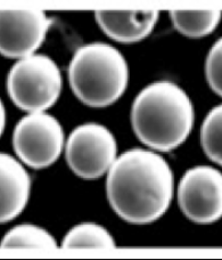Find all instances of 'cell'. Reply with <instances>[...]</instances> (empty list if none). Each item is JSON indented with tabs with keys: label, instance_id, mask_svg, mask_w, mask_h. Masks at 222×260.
<instances>
[{
	"label": "cell",
	"instance_id": "6da1fadb",
	"mask_svg": "<svg viewBox=\"0 0 222 260\" xmlns=\"http://www.w3.org/2000/svg\"><path fill=\"white\" fill-rule=\"evenodd\" d=\"M174 177L164 157L144 148L122 153L110 166L106 191L118 215L131 224H150L168 210Z\"/></svg>",
	"mask_w": 222,
	"mask_h": 260
},
{
	"label": "cell",
	"instance_id": "7a4b0ae2",
	"mask_svg": "<svg viewBox=\"0 0 222 260\" xmlns=\"http://www.w3.org/2000/svg\"><path fill=\"white\" fill-rule=\"evenodd\" d=\"M131 123L141 143L156 151L170 152L181 145L192 132L193 103L173 82L151 83L133 102Z\"/></svg>",
	"mask_w": 222,
	"mask_h": 260
},
{
	"label": "cell",
	"instance_id": "3957f363",
	"mask_svg": "<svg viewBox=\"0 0 222 260\" xmlns=\"http://www.w3.org/2000/svg\"><path fill=\"white\" fill-rule=\"evenodd\" d=\"M72 90L83 104L105 108L126 91L129 68L126 58L113 46L95 43L81 46L68 67Z\"/></svg>",
	"mask_w": 222,
	"mask_h": 260
},
{
	"label": "cell",
	"instance_id": "277c9868",
	"mask_svg": "<svg viewBox=\"0 0 222 260\" xmlns=\"http://www.w3.org/2000/svg\"><path fill=\"white\" fill-rule=\"evenodd\" d=\"M7 90L18 109L43 112L52 108L61 95V71L46 55H31L13 65L7 78Z\"/></svg>",
	"mask_w": 222,
	"mask_h": 260
},
{
	"label": "cell",
	"instance_id": "5b68a950",
	"mask_svg": "<svg viewBox=\"0 0 222 260\" xmlns=\"http://www.w3.org/2000/svg\"><path fill=\"white\" fill-rule=\"evenodd\" d=\"M13 146L21 161L31 168H47L61 155L64 130L53 115L31 113L16 124Z\"/></svg>",
	"mask_w": 222,
	"mask_h": 260
},
{
	"label": "cell",
	"instance_id": "8992f818",
	"mask_svg": "<svg viewBox=\"0 0 222 260\" xmlns=\"http://www.w3.org/2000/svg\"><path fill=\"white\" fill-rule=\"evenodd\" d=\"M117 141L109 130L98 123L77 127L67 139L65 156L67 165L83 179L103 176L117 157Z\"/></svg>",
	"mask_w": 222,
	"mask_h": 260
},
{
	"label": "cell",
	"instance_id": "52a82bcc",
	"mask_svg": "<svg viewBox=\"0 0 222 260\" xmlns=\"http://www.w3.org/2000/svg\"><path fill=\"white\" fill-rule=\"evenodd\" d=\"M178 203L184 216L197 224H211L222 215V175L209 166L186 171L178 186Z\"/></svg>",
	"mask_w": 222,
	"mask_h": 260
},
{
	"label": "cell",
	"instance_id": "ba28073f",
	"mask_svg": "<svg viewBox=\"0 0 222 260\" xmlns=\"http://www.w3.org/2000/svg\"><path fill=\"white\" fill-rule=\"evenodd\" d=\"M52 24V18L39 9H0V54L8 58L31 56Z\"/></svg>",
	"mask_w": 222,
	"mask_h": 260
},
{
	"label": "cell",
	"instance_id": "9c48e42d",
	"mask_svg": "<svg viewBox=\"0 0 222 260\" xmlns=\"http://www.w3.org/2000/svg\"><path fill=\"white\" fill-rule=\"evenodd\" d=\"M31 178L20 162L0 153V224L21 215L30 197Z\"/></svg>",
	"mask_w": 222,
	"mask_h": 260
},
{
	"label": "cell",
	"instance_id": "30bf717a",
	"mask_svg": "<svg viewBox=\"0 0 222 260\" xmlns=\"http://www.w3.org/2000/svg\"><path fill=\"white\" fill-rule=\"evenodd\" d=\"M160 13L142 12H96L95 17L109 38L122 44L140 41L154 29Z\"/></svg>",
	"mask_w": 222,
	"mask_h": 260
},
{
	"label": "cell",
	"instance_id": "8fae6325",
	"mask_svg": "<svg viewBox=\"0 0 222 260\" xmlns=\"http://www.w3.org/2000/svg\"><path fill=\"white\" fill-rule=\"evenodd\" d=\"M171 20L175 29L192 38H200L212 34L219 24L221 17L220 8L206 11H172Z\"/></svg>",
	"mask_w": 222,
	"mask_h": 260
},
{
	"label": "cell",
	"instance_id": "7c38bea8",
	"mask_svg": "<svg viewBox=\"0 0 222 260\" xmlns=\"http://www.w3.org/2000/svg\"><path fill=\"white\" fill-rule=\"evenodd\" d=\"M63 248H115L114 240L104 227L92 222L80 224L68 232Z\"/></svg>",
	"mask_w": 222,
	"mask_h": 260
},
{
	"label": "cell",
	"instance_id": "4fadbf2b",
	"mask_svg": "<svg viewBox=\"0 0 222 260\" xmlns=\"http://www.w3.org/2000/svg\"><path fill=\"white\" fill-rule=\"evenodd\" d=\"M3 248H56L57 243L47 231L34 225H18L4 236Z\"/></svg>",
	"mask_w": 222,
	"mask_h": 260
},
{
	"label": "cell",
	"instance_id": "5bb4252c",
	"mask_svg": "<svg viewBox=\"0 0 222 260\" xmlns=\"http://www.w3.org/2000/svg\"><path fill=\"white\" fill-rule=\"evenodd\" d=\"M222 127V108L215 106L206 118L202 126V146L205 154L215 164L221 165V128Z\"/></svg>",
	"mask_w": 222,
	"mask_h": 260
},
{
	"label": "cell",
	"instance_id": "9a60e30c",
	"mask_svg": "<svg viewBox=\"0 0 222 260\" xmlns=\"http://www.w3.org/2000/svg\"><path fill=\"white\" fill-rule=\"evenodd\" d=\"M222 41L219 39L211 48L205 63L207 82L215 94L222 95Z\"/></svg>",
	"mask_w": 222,
	"mask_h": 260
},
{
	"label": "cell",
	"instance_id": "2e32d148",
	"mask_svg": "<svg viewBox=\"0 0 222 260\" xmlns=\"http://www.w3.org/2000/svg\"><path fill=\"white\" fill-rule=\"evenodd\" d=\"M5 123H6V111H5V106L2 100H0V136L3 135L5 129Z\"/></svg>",
	"mask_w": 222,
	"mask_h": 260
}]
</instances>
